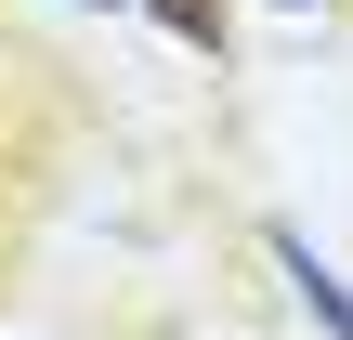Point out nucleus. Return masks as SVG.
<instances>
[{"mask_svg":"<svg viewBox=\"0 0 353 340\" xmlns=\"http://www.w3.org/2000/svg\"><path fill=\"white\" fill-rule=\"evenodd\" d=\"M262 249H275V275H288V301H301V314H314L327 340H353V288L327 275V262H314V236H301V223H275Z\"/></svg>","mask_w":353,"mask_h":340,"instance_id":"1","label":"nucleus"},{"mask_svg":"<svg viewBox=\"0 0 353 340\" xmlns=\"http://www.w3.org/2000/svg\"><path fill=\"white\" fill-rule=\"evenodd\" d=\"M144 13H157V26H170L183 52H210V66L236 52V26H223V0H144Z\"/></svg>","mask_w":353,"mask_h":340,"instance_id":"2","label":"nucleus"},{"mask_svg":"<svg viewBox=\"0 0 353 340\" xmlns=\"http://www.w3.org/2000/svg\"><path fill=\"white\" fill-rule=\"evenodd\" d=\"M288 13H327V0H288Z\"/></svg>","mask_w":353,"mask_h":340,"instance_id":"3","label":"nucleus"},{"mask_svg":"<svg viewBox=\"0 0 353 340\" xmlns=\"http://www.w3.org/2000/svg\"><path fill=\"white\" fill-rule=\"evenodd\" d=\"M105 13H118V0H105Z\"/></svg>","mask_w":353,"mask_h":340,"instance_id":"4","label":"nucleus"}]
</instances>
